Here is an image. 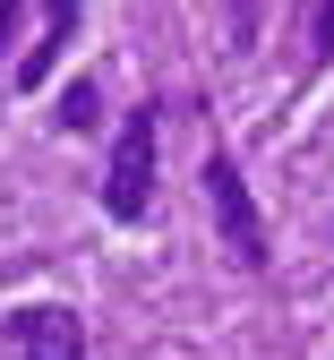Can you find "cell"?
I'll list each match as a JSON object with an SVG mask.
<instances>
[{
    "instance_id": "obj_1",
    "label": "cell",
    "mask_w": 334,
    "mask_h": 360,
    "mask_svg": "<svg viewBox=\"0 0 334 360\" xmlns=\"http://www.w3.org/2000/svg\"><path fill=\"white\" fill-rule=\"evenodd\" d=\"M155 155H163V112L137 103L129 129H120V146H112V172H103V214L112 223H146V206H155Z\"/></svg>"
},
{
    "instance_id": "obj_2",
    "label": "cell",
    "mask_w": 334,
    "mask_h": 360,
    "mask_svg": "<svg viewBox=\"0 0 334 360\" xmlns=\"http://www.w3.org/2000/svg\"><path fill=\"white\" fill-rule=\"evenodd\" d=\"M206 198H214V223H223V249L231 266H266V214L249 198V180L231 155H206Z\"/></svg>"
},
{
    "instance_id": "obj_3",
    "label": "cell",
    "mask_w": 334,
    "mask_h": 360,
    "mask_svg": "<svg viewBox=\"0 0 334 360\" xmlns=\"http://www.w3.org/2000/svg\"><path fill=\"white\" fill-rule=\"evenodd\" d=\"M0 360H86V318L60 309V300L9 309V326H0Z\"/></svg>"
},
{
    "instance_id": "obj_4",
    "label": "cell",
    "mask_w": 334,
    "mask_h": 360,
    "mask_svg": "<svg viewBox=\"0 0 334 360\" xmlns=\"http://www.w3.org/2000/svg\"><path fill=\"white\" fill-rule=\"evenodd\" d=\"M77 18H86V0H43V43L18 60V86H43V77H52V60L69 52V34H77Z\"/></svg>"
},
{
    "instance_id": "obj_5",
    "label": "cell",
    "mask_w": 334,
    "mask_h": 360,
    "mask_svg": "<svg viewBox=\"0 0 334 360\" xmlns=\"http://www.w3.org/2000/svg\"><path fill=\"white\" fill-rule=\"evenodd\" d=\"M60 129H77V138H86V129H103V86H94V77H77L69 95H60Z\"/></svg>"
},
{
    "instance_id": "obj_6",
    "label": "cell",
    "mask_w": 334,
    "mask_h": 360,
    "mask_svg": "<svg viewBox=\"0 0 334 360\" xmlns=\"http://www.w3.org/2000/svg\"><path fill=\"white\" fill-rule=\"evenodd\" d=\"M317 52H334V0H317Z\"/></svg>"
},
{
    "instance_id": "obj_7",
    "label": "cell",
    "mask_w": 334,
    "mask_h": 360,
    "mask_svg": "<svg viewBox=\"0 0 334 360\" xmlns=\"http://www.w3.org/2000/svg\"><path fill=\"white\" fill-rule=\"evenodd\" d=\"M18 9L26 0H0V52H9V34H18Z\"/></svg>"
}]
</instances>
